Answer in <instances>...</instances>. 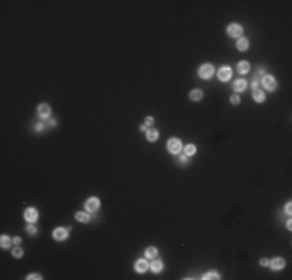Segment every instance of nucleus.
Segmentation results:
<instances>
[{"label": "nucleus", "mask_w": 292, "mask_h": 280, "mask_svg": "<svg viewBox=\"0 0 292 280\" xmlns=\"http://www.w3.org/2000/svg\"><path fill=\"white\" fill-rule=\"evenodd\" d=\"M213 73H214V67H213L211 64H204V65H201V69H199V76L204 78V80L211 78Z\"/></svg>", "instance_id": "1"}, {"label": "nucleus", "mask_w": 292, "mask_h": 280, "mask_svg": "<svg viewBox=\"0 0 292 280\" xmlns=\"http://www.w3.org/2000/svg\"><path fill=\"white\" fill-rule=\"evenodd\" d=\"M168 151L172 153V154H177L180 149H182V143L179 139H169L168 140Z\"/></svg>", "instance_id": "2"}, {"label": "nucleus", "mask_w": 292, "mask_h": 280, "mask_svg": "<svg viewBox=\"0 0 292 280\" xmlns=\"http://www.w3.org/2000/svg\"><path fill=\"white\" fill-rule=\"evenodd\" d=\"M227 33H228L232 38H238V36H241L243 28H241V25H238V23H230L228 28H227Z\"/></svg>", "instance_id": "3"}, {"label": "nucleus", "mask_w": 292, "mask_h": 280, "mask_svg": "<svg viewBox=\"0 0 292 280\" xmlns=\"http://www.w3.org/2000/svg\"><path fill=\"white\" fill-rule=\"evenodd\" d=\"M263 86H264L267 91H274V89L277 87L275 78L270 76V75H264V78H263Z\"/></svg>", "instance_id": "4"}, {"label": "nucleus", "mask_w": 292, "mask_h": 280, "mask_svg": "<svg viewBox=\"0 0 292 280\" xmlns=\"http://www.w3.org/2000/svg\"><path fill=\"white\" fill-rule=\"evenodd\" d=\"M98 207H100V199L98 198H90L85 202V210L87 212H95V210H98Z\"/></svg>", "instance_id": "5"}, {"label": "nucleus", "mask_w": 292, "mask_h": 280, "mask_svg": "<svg viewBox=\"0 0 292 280\" xmlns=\"http://www.w3.org/2000/svg\"><path fill=\"white\" fill-rule=\"evenodd\" d=\"M218 76L221 81H228L232 78V70L230 67H221V70L218 72Z\"/></svg>", "instance_id": "6"}, {"label": "nucleus", "mask_w": 292, "mask_h": 280, "mask_svg": "<svg viewBox=\"0 0 292 280\" xmlns=\"http://www.w3.org/2000/svg\"><path fill=\"white\" fill-rule=\"evenodd\" d=\"M69 231H70V229H64V227H59V229H56V231L53 232V238H54V240H58V241H62V240H65V238H67V235H69Z\"/></svg>", "instance_id": "7"}, {"label": "nucleus", "mask_w": 292, "mask_h": 280, "mask_svg": "<svg viewBox=\"0 0 292 280\" xmlns=\"http://www.w3.org/2000/svg\"><path fill=\"white\" fill-rule=\"evenodd\" d=\"M25 220L30 223H34L38 220V210L36 209H27L25 210Z\"/></svg>", "instance_id": "8"}, {"label": "nucleus", "mask_w": 292, "mask_h": 280, "mask_svg": "<svg viewBox=\"0 0 292 280\" xmlns=\"http://www.w3.org/2000/svg\"><path fill=\"white\" fill-rule=\"evenodd\" d=\"M270 263V268L272 269H281V268H284V260L283 258H274L272 262H269Z\"/></svg>", "instance_id": "9"}, {"label": "nucleus", "mask_w": 292, "mask_h": 280, "mask_svg": "<svg viewBox=\"0 0 292 280\" xmlns=\"http://www.w3.org/2000/svg\"><path fill=\"white\" fill-rule=\"evenodd\" d=\"M148 268H149V263H148L146 260H138V262L135 263V269H137L138 272H145Z\"/></svg>", "instance_id": "10"}, {"label": "nucleus", "mask_w": 292, "mask_h": 280, "mask_svg": "<svg viewBox=\"0 0 292 280\" xmlns=\"http://www.w3.org/2000/svg\"><path fill=\"white\" fill-rule=\"evenodd\" d=\"M246 87H247V83H246L244 80H236V81L233 83V89H235V91H238V92L246 91Z\"/></svg>", "instance_id": "11"}, {"label": "nucleus", "mask_w": 292, "mask_h": 280, "mask_svg": "<svg viewBox=\"0 0 292 280\" xmlns=\"http://www.w3.org/2000/svg\"><path fill=\"white\" fill-rule=\"evenodd\" d=\"M146 137H148V140H149V142H156V140L159 139V131L151 128V129H148V131H146Z\"/></svg>", "instance_id": "12"}, {"label": "nucleus", "mask_w": 292, "mask_h": 280, "mask_svg": "<svg viewBox=\"0 0 292 280\" xmlns=\"http://www.w3.org/2000/svg\"><path fill=\"white\" fill-rule=\"evenodd\" d=\"M38 112H39V115H41L42 118H47V117L50 115V107H48L47 104H41V106L38 107Z\"/></svg>", "instance_id": "13"}, {"label": "nucleus", "mask_w": 292, "mask_h": 280, "mask_svg": "<svg viewBox=\"0 0 292 280\" xmlns=\"http://www.w3.org/2000/svg\"><path fill=\"white\" fill-rule=\"evenodd\" d=\"M250 70V64L247 62V61H241L239 64H238V72L239 73H247Z\"/></svg>", "instance_id": "14"}, {"label": "nucleus", "mask_w": 292, "mask_h": 280, "mask_svg": "<svg viewBox=\"0 0 292 280\" xmlns=\"http://www.w3.org/2000/svg\"><path fill=\"white\" fill-rule=\"evenodd\" d=\"M75 218H76L78 221H81V223H87V221L90 220V215H89L87 212H78V213L75 215Z\"/></svg>", "instance_id": "15"}, {"label": "nucleus", "mask_w": 292, "mask_h": 280, "mask_svg": "<svg viewBox=\"0 0 292 280\" xmlns=\"http://www.w3.org/2000/svg\"><path fill=\"white\" fill-rule=\"evenodd\" d=\"M236 47H238V50H243V51H244V50L249 48V41H247L246 38H241V39L236 42Z\"/></svg>", "instance_id": "16"}, {"label": "nucleus", "mask_w": 292, "mask_h": 280, "mask_svg": "<svg viewBox=\"0 0 292 280\" xmlns=\"http://www.w3.org/2000/svg\"><path fill=\"white\" fill-rule=\"evenodd\" d=\"M190 98H191L193 101H199V100L202 98V91H201V89H194V91H191Z\"/></svg>", "instance_id": "17"}, {"label": "nucleus", "mask_w": 292, "mask_h": 280, "mask_svg": "<svg viewBox=\"0 0 292 280\" xmlns=\"http://www.w3.org/2000/svg\"><path fill=\"white\" fill-rule=\"evenodd\" d=\"M162 268H163V263H162L160 260H154V262L151 263V269H152L154 272H159V271H162Z\"/></svg>", "instance_id": "18"}, {"label": "nucleus", "mask_w": 292, "mask_h": 280, "mask_svg": "<svg viewBox=\"0 0 292 280\" xmlns=\"http://www.w3.org/2000/svg\"><path fill=\"white\" fill-rule=\"evenodd\" d=\"M145 255H146V258H156L157 257V249L156 247H148Z\"/></svg>", "instance_id": "19"}, {"label": "nucleus", "mask_w": 292, "mask_h": 280, "mask_svg": "<svg viewBox=\"0 0 292 280\" xmlns=\"http://www.w3.org/2000/svg\"><path fill=\"white\" fill-rule=\"evenodd\" d=\"M253 98H255V101H258V103L264 101V93H263V91H253Z\"/></svg>", "instance_id": "20"}, {"label": "nucleus", "mask_w": 292, "mask_h": 280, "mask_svg": "<svg viewBox=\"0 0 292 280\" xmlns=\"http://www.w3.org/2000/svg\"><path fill=\"white\" fill-rule=\"evenodd\" d=\"M196 154V146L194 145H187L185 146V156H193Z\"/></svg>", "instance_id": "21"}, {"label": "nucleus", "mask_w": 292, "mask_h": 280, "mask_svg": "<svg viewBox=\"0 0 292 280\" xmlns=\"http://www.w3.org/2000/svg\"><path fill=\"white\" fill-rule=\"evenodd\" d=\"M9 244H11V240L6 235H2V247L6 249V247H9Z\"/></svg>", "instance_id": "22"}, {"label": "nucleus", "mask_w": 292, "mask_h": 280, "mask_svg": "<svg viewBox=\"0 0 292 280\" xmlns=\"http://www.w3.org/2000/svg\"><path fill=\"white\" fill-rule=\"evenodd\" d=\"M204 279H205V280H208V279H221V277H219V274H218V272L211 271V272H207V274L204 276Z\"/></svg>", "instance_id": "23"}, {"label": "nucleus", "mask_w": 292, "mask_h": 280, "mask_svg": "<svg viewBox=\"0 0 292 280\" xmlns=\"http://www.w3.org/2000/svg\"><path fill=\"white\" fill-rule=\"evenodd\" d=\"M13 255L19 258V257H22V255H23V251H22L20 247H14V251H13Z\"/></svg>", "instance_id": "24"}, {"label": "nucleus", "mask_w": 292, "mask_h": 280, "mask_svg": "<svg viewBox=\"0 0 292 280\" xmlns=\"http://www.w3.org/2000/svg\"><path fill=\"white\" fill-rule=\"evenodd\" d=\"M230 101H232L233 104H238V103L241 101V100H239V95H236V93H235V95H232V96H230Z\"/></svg>", "instance_id": "25"}, {"label": "nucleus", "mask_w": 292, "mask_h": 280, "mask_svg": "<svg viewBox=\"0 0 292 280\" xmlns=\"http://www.w3.org/2000/svg\"><path fill=\"white\" fill-rule=\"evenodd\" d=\"M252 89H253V91H259V83H258V80H255V81L252 83Z\"/></svg>", "instance_id": "26"}, {"label": "nucleus", "mask_w": 292, "mask_h": 280, "mask_svg": "<svg viewBox=\"0 0 292 280\" xmlns=\"http://www.w3.org/2000/svg\"><path fill=\"white\" fill-rule=\"evenodd\" d=\"M27 232L28 233H36V227H34L33 224H30V226L27 227Z\"/></svg>", "instance_id": "27"}, {"label": "nucleus", "mask_w": 292, "mask_h": 280, "mask_svg": "<svg viewBox=\"0 0 292 280\" xmlns=\"http://www.w3.org/2000/svg\"><path fill=\"white\" fill-rule=\"evenodd\" d=\"M179 162H180V163H187V162H188V157H187V156H180V157H179Z\"/></svg>", "instance_id": "28"}, {"label": "nucleus", "mask_w": 292, "mask_h": 280, "mask_svg": "<svg viewBox=\"0 0 292 280\" xmlns=\"http://www.w3.org/2000/svg\"><path fill=\"white\" fill-rule=\"evenodd\" d=\"M27 279H36V280H39V279H42V277L39 276V274H30Z\"/></svg>", "instance_id": "29"}, {"label": "nucleus", "mask_w": 292, "mask_h": 280, "mask_svg": "<svg viewBox=\"0 0 292 280\" xmlns=\"http://www.w3.org/2000/svg\"><path fill=\"white\" fill-rule=\"evenodd\" d=\"M13 241H14V244H17V246H19V244L22 243V240H20L19 236H14V238H13Z\"/></svg>", "instance_id": "30"}, {"label": "nucleus", "mask_w": 292, "mask_h": 280, "mask_svg": "<svg viewBox=\"0 0 292 280\" xmlns=\"http://www.w3.org/2000/svg\"><path fill=\"white\" fill-rule=\"evenodd\" d=\"M34 129H36V131H38V132H41L42 129H44V125H42V123H38V125H36V128H34Z\"/></svg>", "instance_id": "31"}, {"label": "nucleus", "mask_w": 292, "mask_h": 280, "mask_svg": "<svg viewBox=\"0 0 292 280\" xmlns=\"http://www.w3.org/2000/svg\"><path fill=\"white\" fill-rule=\"evenodd\" d=\"M152 123H154V118H152V117H148V118H146V125H152Z\"/></svg>", "instance_id": "32"}, {"label": "nucleus", "mask_w": 292, "mask_h": 280, "mask_svg": "<svg viewBox=\"0 0 292 280\" xmlns=\"http://www.w3.org/2000/svg\"><path fill=\"white\" fill-rule=\"evenodd\" d=\"M261 265H263V266H267V265H269V260H267V258H263V260H261Z\"/></svg>", "instance_id": "33"}, {"label": "nucleus", "mask_w": 292, "mask_h": 280, "mask_svg": "<svg viewBox=\"0 0 292 280\" xmlns=\"http://www.w3.org/2000/svg\"><path fill=\"white\" fill-rule=\"evenodd\" d=\"M286 213H288V215H291V204H288V205H286Z\"/></svg>", "instance_id": "34"}]
</instances>
